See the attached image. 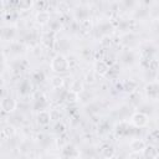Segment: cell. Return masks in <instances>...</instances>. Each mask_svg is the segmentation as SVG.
<instances>
[{
	"label": "cell",
	"instance_id": "8",
	"mask_svg": "<svg viewBox=\"0 0 159 159\" xmlns=\"http://www.w3.org/2000/svg\"><path fill=\"white\" fill-rule=\"evenodd\" d=\"M143 157L144 158H157V157H159V152L153 147H145V149L143 150Z\"/></svg>",
	"mask_w": 159,
	"mask_h": 159
},
{
	"label": "cell",
	"instance_id": "19",
	"mask_svg": "<svg viewBox=\"0 0 159 159\" xmlns=\"http://www.w3.org/2000/svg\"><path fill=\"white\" fill-rule=\"evenodd\" d=\"M157 78H158V81H159V72H158V77H157Z\"/></svg>",
	"mask_w": 159,
	"mask_h": 159
},
{
	"label": "cell",
	"instance_id": "20",
	"mask_svg": "<svg viewBox=\"0 0 159 159\" xmlns=\"http://www.w3.org/2000/svg\"><path fill=\"white\" fill-rule=\"evenodd\" d=\"M158 101H159V98H158Z\"/></svg>",
	"mask_w": 159,
	"mask_h": 159
},
{
	"label": "cell",
	"instance_id": "12",
	"mask_svg": "<svg viewBox=\"0 0 159 159\" xmlns=\"http://www.w3.org/2000/svg\"><path fill=\"white\" fill-rule=\"evenodd\" d=\"M102 155H103L104 158H112V157L114 155V149H113L112 147L107 145V147H104V148L102 149Z\"/></svg>",
	"mask_w": 159,
	"mask_h": 159
},
{
	"label": "cell",
	"instance_id": "14",
	"mask_svg": "<svg viewBox=\"0 0 159 159\" xmlns=\"http://www.w3.org/2000/svg\"><path fill=\"white\" fill-rule=\"evenodd\" d=\"M15 134V129L12 125H9V127H5L2 129V137H6V138H11L12 135Z\"/></svg>",
	"mask_w": 159,
	"mask_h": 159
},
{
	"label": "cell",
	"instance_id": "10",
	"mask_svg": "<svg viewBox=\"0 0 159 159\" xmlns=\"http://www.w3.org/2000/svg\"><path fill=\"white\" fill-rule=\"evenodd\" d=\"M135 88H137V83H135L134 81H132V80L125 81V82L123 83V89L127 91V92H133Z\"/></svg>",
	"mask_w": 159,
	"mask_h": 159
},
{
	"label": "cell",
	"instance_id": "11",
	"mask_svg": "<svg viewBox=\"0 0 159 159\" xmlns=\"http://www.w3.org/2000/svg\"><path fill=\"white\" fill-rule=\"evenodd\" d=\"M32 5V0H19V9L25 11V10H29Z\"/></svg>",
	"mask_w": 159,
	"mask_h": 159
},
{
	"label": "cell",
	"instance_id": "16",
	"mask_svg": "<svg viewBox=\"0 0 159 159\" xmlns=\"http://www.w3.org/2000/svg\"><path fill=\"white\" fill-rule=\"evenodd\" d=\"M78 99V93L75 91H70V93L67 94V101L68 102H77Z\"/></svg>",
	"mask_w": 159,
	"mask_h": 159
},
{
	"label": "cell",
	"instance_id": "9",
	"mask_svg": "<svg viewBox=\"0 0 159 159\" xmlns=\"http://www.w3.org/2000/svg\"><path fill=\"white\" fill-rule=\"evenodd\" d=\"M36 21L39 22V24H47L48 21H50V14L47 12V11H40V12H37V15H36Z\"/></svg>",
	"mask_w": 159,
	"mask_h": 159
},
{
	"label": "cell",
	"instance_id": "6",
	"mask_svg": "<svg viewBox=\"0 0 159 159\" xmlns=\"http://www.w3.org/2000/svg\"><path fill=\"white\" fill-rule=\"evenodd\" d=\"M129 147L132 149V152H143L145 149V142L142 140V139H133L130 143H129Z\"/></svg>",
	"mask_w": 159,
	"mask_h": 159
},
{
	"label": "cell",
	"instance_id": "17",
	"mask_svg": "<svg viewBox=\"0 0 159 159\" xmlns=\"http://www.w3.org/2000/svg\"><path fill=\"white\" fill-rule=\"evenodd\" d=\"M139 157H143V152H134L132 154H129V158H139Z\"/></svg>",
	"mask_w": 159,
	"mask_h": 159
},
{
	"label": "cell",
	"instance_id": "7",
	"mask_svg": "<svg viewBox=\"0 0 159 159\" xmlns=\"http://www.w3.org/2000/svg\"><path fill=\"white\" fill-rule=\"evenodd\" d=\"M159 87L157 86V83H150L149 86H147V94L150 98L158 99L159 98Z\"/></svg>",
	"mask_w": 159,
	"mask_h": 159
},
{
	"label": "cell",
	"instance_id": "15",
	"mask_svg": "<svg viewBox=\"0 0 159 159\" xmlns=\"http://www.w3.org/2000/svg\"><path fill=\"white\" fill-rule=\"evenodd\" d=\"M148 67L152 71H159V60H149Z\"/></svg>",
	"mask_w": 159,
	"mask_h": 159
},
{
	"label": "cell",
	"instance_id": "2",
	"mask_svg": "<svg viewBox=\"0 0 159 159\" xmlns=\"http://www.w3.org/2000/svg\"><path fill=\"white\" fill-rule=\"evenodd\" d=\"M0 106H1L2 112L10 113V112H12V111L16 108V101H15L12 97H4V98L1 99Z\"/></svg>",
	"mask_w": 159,
	"mask_h": 159
},
{
	"label": "cell",
	"instance_id": "18",
	"mask_svg": "<svg viewBox=\"0 0 159 159\" xmlns=\"http://www.w3.org/2000/svg\"><path fill=\"white\" fill-rule=\"evenodd\" d=\"M86 78H87V82H91V83L94 81V78H93V76H92V75H87V76H86Z\"/></svg>",
	"mask_w": 159,
	"mask_h": 159
},
{
	"label": "cell",
	"instance_id": "4",
	"mask_svg": "<svg viewBox=\"0 0 159 159\" xmlns=\"http://www.w3.org/2000/svg\"><path fill=\"white\" fill-rule=\"evenodd\" d=\"M51 119H52V118H51V112H48V111L42 109V111H40V113L37 114V122H39L40 124H42V125H47Z\"/></svg>",
	"mask_w": 159,
	"mask_h": 159
},
{
	"label": "cell",
	"instance_id": "1",
	"mask_svg": "<svg viewBox=\"0 0 159 159\" xmlns=\"http://www.w3.org/2000/svg\"><path fill=\"white\" fill-rule=\"evenodd\" d=\"M51 68H52L53 72H57V73L66 72L71 68L70 61L63 55H56L51 61Z\"/></svg>",
	"mask_w": 159,
	"mask_h": 159
},
{
	"label": "cell",
	"instance_id": "3",
	"mask_svg": "<svg viewBox=\"0 0 159 159\" xmlns=\"http://www.w3.org/2000/svg\"><path fill=\"white\" fill-rule=\"evenodd\" d=\"M132 123H133L135 127L142 128V127L147 125V123H148V117H147V114H144V113H142V112H137V113H134V114L132 116Z\"/></svg>",
	"mask_w": 159,
	"mask_h": 159
},
{
	"label": "cell",
	"instance_id": "13",
	"mask_svg": "<svg viewBox=\"0 0 159 159\" xmlns=\"http://www.w3.org/2000/svg\"><path fill=\"white\" fill-rule=\"evenodd\" d=\"M51 84H52V87H55V88L62 87V86H63V80H62V77H60V76L53 77V78L51 80Z\"/></svg>",
	"mask_w": 159,
	"mask_h": 159
},
{
	"label": "cell",
	"instance_id": "5",
	"mask_svg": "<svg viewBox=\"0 0 159 159\" xmlns=\"http://www.w3.org/2000/svg\"><path fill=\"white\" fill-rule=\"evenodd\" d=\"M94 71H96L97 75L104 76V75L109 71V66H108L107 62H104V61H97L96 65H94Z\"/></svg>",
	"mask_w": 159,
	"mask_h": 159
}]
</instances>
